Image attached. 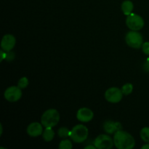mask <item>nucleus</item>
Segmentation results:
<instances>
[{
    "instance_id": "nucleus-3",
    "label": "nucleus",
    "mask_w": 149,
    "mask_h": 149,
    "mask_svg": "<svg viewBox=\"0 0 149 149\" xmlns=\"http://www.w3.org/2000/svg\"><path fill=\"white\" fill-rule=\"evenodd\" d=\"M89 130L83 125H77L74 126L70 131V138L77 143H81L87 139Z\"/></svg>"
},
{
    "instance_id": "nucleus-17",
    "label": "nucleus",
    "mask_w": 149,
    "mask_h": 149,
    "mask_svg": "<svg viewBox=\"0 0 149 149\" xmlns=\"http://www.w3.org/2000/svg\"><path fill=\"white\" fill-rule=\"evenodd\" d=\"M122 93L125 95H128L131 94L133 91V85L131 83H127V84H124L122 87L121 88Z\"/></svg>"
},
{
    "instance_id": "nucleus-21",
    "label": "nucleus",
    "mask_w": 149,
    "mask_h": 149,
    "mask_svg": "<svg viewBox=\"0 0 149 149\" xmlns=\"http://www.w3.org/2000/svg\"><path fill=\"white\" fill-rule=\"evenodd\" d=\"M15 58V53L13 52H7V56H6L5 60L7 61L8 62L13 61Z\"/></svg>"
},
{
    "instance_id": "nucleus-23",
    "label": "nucleus",
    "mask_w": 149,
    "mask_h": 149,
    "mask_svg": "<svg viewBox=\"0 0 149 149\" xmlns=\"http://www.w3.org/2000/svg\"><path fill=\"white\" fill-rule=\"evenodd\" d=\"M85 149H97L95 145H88L84 148Z\"/></svg>"
},
{
    "instance_id": "nucleus-5",
    "label": "nucleus",
    "mask_w": 149,
    "mask_h": 149,
    "mask_svg": "<svg viewBox=\"0 0 149 149\" xmlns=\"http://www.w3.org/2000/svg\"><path fill=\"white\" fill-rule=\"evenodd\" d=\"M126 25L130 30L138 31L144 27L145 22L141 15L132 13L130 15L127 16Z\"/></svg>"
},
{
    "instance_id": "nucleus-22",
    "label": "nucleus",
    "mask_w": 149,
    "mask_h": 149,
    "mask_svg": "<svg viewBox=\"0 0 149 149\" xmlns=\"http://www.w3.org/2000/svg\"><path fill=\"white\" fill-rule=\"evenodd\" d=\"M143 68L144 71H146V72H149V58H148V59L144 62Z\"/></svg>"
},
{
    "instance_id": "nucleus-25",
    "label": "nucleus",
    "mask_w": 149,
    "mask_h": 149,
    "mask_svg": "<svg viewBox=\"0 0 149 149\" xmlns=\"http://www.w3.org/2000/svg\"><path fill=\"white\" fill-rule=\"evenodd\" d=\"M0 127H1V133H0V135H1V134H2V131H3V129H2V125H0Z\"/></svg>"
},
{
    "instance_id": "nucleus-19",
    "label": "nucleus",
    "mask_w": 149,
    "mask_h": 149,
    "mask_svg": "<svg viewBox=\"0 0 149 149\" xmlns=\"http://www.w3.org/2000/svg\"><path fill=\"white\" fill-rule=\"evenodd\" d=\"M29 79H28L27 77H23L19 79V81H17V87H20V89H25L28 87L29 85Z\"/></svg>"
},
{
    "instance_id": "nucleus-12",
    "label": "nucleus",
    "mask_w": 149,
    "mask_h": 149,
    "mask_svg": "<svg viewBox=\"0 0 149 149\" xmlns=\"http://www.w3.org/2000/svg\"><path fill=\"white\" fill-rule=\"evenodd\" d=\"M122 126L121 123L119 122H115L113 121H106L103 125V130L106 133L111 135V134H114L116 131L120 130H122Z\"/></svg>"
},
{
    "instance_id": "nucleus-6",
    "label": "nucleus",
    "mask_w": 149,
    "mask_h": 149,
    "mask_svg": "<svg viewBox=\"0 0 149 149\" xmlns=\"http://www.w3.org/2000/svg\"><path fill=\"white\" fill-rule=\"evenodd\" d=\"M93 143L97 149H111L114 146L113 139L109 135L105 134H101L96 137Z\"/></svg>"
},
{
    "instance_id": "nucleus-8",
    "label": "nucleus",
    "mask_w": 149,
    "mask_h": 149,
    "mask_svg": "<svg viewBox=\"0 0 149 149\" xmlns=\"http://www.w3.org/2000/svg\"><path fill=\"white\" fill-rule=\"evenodd\" d=\"M22 90L17 86H11L6 89L4 93V97L7 101L10 103L17 102L22 97Z\"/></svg>"
},
{
    "instance_id": "nucleus-10",
    "label": "nucleus",
    "mask_w": 149,
    "mask_h": 149,
    "mask_svg": "<svg viewBox=\"0 0 149 149\" xmlns=\"http://www.w3.org/2000/svg\"><path fill=\"white\" fill-rule=\"evenodd\" d=\"M94 117V113L90 109L83 107L79 109L77 113V119L81 122H90Z\"/></svg>"
},
{
    "instance_id": "nucleus-4",
    "label": "nucleus",
    "mask_w": 149,
    "mask_h": 149,
    "mask_svg": "<svg viewBox=\"0 0 149 149\" xmlns=\"http://www.w3.org/2000/svg\"><path fill=\"white\" fill-rule=\"evenodd\" d=\"M125 42L127 45L132 48L140 49L143 44V39L141 33L138 31H132L127 32L125 36Z\"/></svg>"
},
{
    "instance_id": "nucleus-7",
    "label": "nucleus",
    "mask_w": 149,
    "mask_h": 149,
    "mask_svg": "<svg viewBox=\"0 0 149 149\" xmlns=\"http://www.w3.org/2000/svg\"><path fill=\"white\" fill-rule=\"evenodd\" d=\"M105 98L108 102L111 103H118L122 100L123 93L122 90L118 87H111L105 93Z\"/></svg>"
},
{
    "instance_id": "nucleus-11",
    "label": "nucleus",
    "mask_w": 149,
    "mask_h": 149,
    "mask_svg": "<svg viewBox=\"0 0 149 149\" xmlns=\"http://www.w3.org/2000/svg\"><path fill=\"white\" fill-rule=\"evenodd\" d=\"M43 125L39 122H32L27 127L26 132L27 134L31 137L36 138L40 136L43 133Z\"/></svg>"
},
{
    "instance_id": "nucleus-13",
    "label": "nucleus",
    "mask_w": 149,
    "mask_h": 149,
    "mask_svg": "<svg viewBox=\"0 0 149 149\" xmlns=\"http://www.w3.org/2000/svg\"><path fill=\"white\" fill-rule=\"evenodd\" d=\"M121 9L124 15L127 16L132 13V10L134 9V4L130 0H125L122 2Z\"/></svg>"
},
{
    "instance_id": "nucleus-24",
    "label": "nucleus",
    "mask_w": 149,
    "mask_h": 149,
    "mask_svg": "<svg viewBox=\"0 0 149 149\" xmlns=\"http://www.w3.org/2000/svg\"><path fill=\"white\" fill-rule=\"evenodd\" d=\"M141 148H142V149H149V143H146V144H145V145L141 147Z\"/></svg>"
},
{
    "instance_id": "nucleus-16",
    "label": "nucleus",
    "mask_w": 149,
    "mask_h": 149,
    "mask_svg": "<svg viewBox=\"0 0 149 149\" xmlns=\"http://www.w3.org/2000/svg\"><path fill=\"white\" fill-rule=\"evenodd\" d=\"M70 131L65 127H60L58 130V135L61 138H66L68 137H69L70 135Z\"/></svg>"
},
{
    "instance_id": "nucleus-18",
    "label": "nucleus",
    "mask_w": 149,
    "mask_h": 149,
    "mask_svg": "<svg viewBox=\"0 0 149 149\" xmlns=\"http://www.w3.org/2000/svg\"><path fill=\"white\" fill-rule=\"evenodd\" d=\"M58 148L60 149H71L73 148L72 143L70 140L64 139L60 143Z\"/></svg>"
},
{
    "instance_id": "nucleus-9",
    "label": "nucleus",
    "mask_w": 149,
    "mask_h": 149,
    "mask_svg": "<svg viewBox=\"0 0 149 149\" xmlns=\"http://www.w3.org/2000/svg\"><path fill=\"white\" fill-rule=\"evenodd\" d=\"M16 44V39L13 35L5 34L1 39V48L5 52H10L13 50Z\"/></svg>"
},
{
    "instance_id": "nucleus-2",
    "label": "nucleus",
    "mask_w": 149,
    "mask_h": 149,
    "mask_svg": "<svg viewBox=\"0 0 149 149\" xmlns=\"http://www.w3.org/2000/svg\"><path fill=\"white\" fill-rule=\"evenodd\" d=\"M60 121V113L56 109H49L45 111L41 117V123L45 127H54Z\"/></svg>"
},
{
    "instance_id": "nucleus-14",
    "label": "nucleus",
    "mask_w": 149,
    "mask_h": 149,
    "mask_svg": "<svg viewBox=\"0 0 149 149\" xmlns=\"http://www.w3.org/2000/svg\"><path fill=\"white\" fill-rule=\"evenodd\" d=\"M55 137V132L52 130V127H45V130L42 133V138L44 141L46 142H50L54 139Z\"/></svg>"
},
{
    "instance_id": "nucleus-1",
    "label": "nucleus",
    "mask_w": 149,
    "mask_h": 149,
    "mask_svg": "<svg viewBox=\"0 0 149 149\" xmlns=\"http://www.w3.org/2000/svg\"><path fill=\"white\" fill-rule=\"evenodd\" d=\"M113 139L115 147L118 149H132L135 146L133 137L129 132L122 130L115 132Z\"/></svg>"
},
{
    "instance_id": "nucleus-15",
    "label": "nucleus",
    "mask_w": 149,
    "mask_h": 149,
    "mask_svg": "<svg viewBox=\"0 0 149 149\" xmlns=\"http://www.w3.org/2000/svg\"><path fill=\"white\" fill-rule=\"evenodd\" d=\"M140 136H141L142 141L145 143H149V127H145L142 128L140 132Z\"/></svg>"
},
{
    "instance_id": "nucleus-20",
    "label": "nucleus",
    "mask_w": 149,
    "mask_h": 149,
    "mask_svg": "<svg viewBox=\"0 0 149 149\" xmlns=\"http://www.w3.org/2000/svg\"><path fill=\"white\" fill-rule=\"evenodd\" d=\"M141 48H142V50L144 54H146V55H149V42H143Z\"/></svg>"
}]
</instances>
